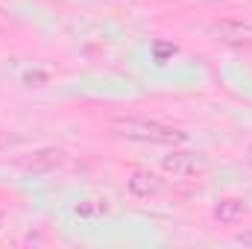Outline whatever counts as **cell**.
Masks as SVG:
<instances>
[{"label": "cell", "instance_id": "cell-1", "mask_svg": "<svg viewBox=\"0 0 252 249\" xmlns=\"http://www.w3.org/2000/svg\"><path fill=\"white\" fill-rule=\"evenodd\" d=\"M112 132L126 141H141V144H161V147H179L188 141V132L179 126L138 118V115H118L112 118Z\"/></svg>", "mask_w": 252, "mask_h": 249}, {"label": "cell", "instance_id": "cell-2", "mask_svg": "<svg viewBox=\"0 0 252 249\" xmlns=\"http://www.w3.org/2000/svg\"><path fill=\"white\" fill-rule=\"evenodd\" d=\"M161 170L170 176H205L208 173V158L202 153H190V150H173L167 156H161Z\"/></svg>", "mask_w": 252, "mask_h": 249}, {"label": "cell", "instance_id": "cell-3", "mask_svg": "<svg viewBox=\"0 0 252 249\" xmlns=\"http://www.w3.org/2000/svg\"><path fill=\"white\" fill-rule=\"evenodd\" d=\"M208 35L226 47H252V24L247 21H235V18L214 21L208 27Z\"/></svg>", "mask_w": 252, "mask_h": 249}, {"label": "cell", "instance_id": "cell-4", "mask_svg": "<svg viewBox=\"0 0 252 249\" xmlns=\"http://www.w3.org/2000/svg\"><path fill=\"white\" fill-rule=\"evenodd\" d=\"M15 164H18L24 173L41 176V173H50V170L62 167V164H64V153L59 150V147H38V150H32V153L21 156Z\"/></svg>", "mask_w": 252, "mask_h": 249}, {"label": "cell", "instance_id": "cell-5", "mask_svg": "<svg viewBox=\"0 0 252 249\" xmlns=\"http://www.w3.org/2000/svg\"><path fill=\"white\" fill-rule=\"evenodd\" d=\"M126 187H129V193H132V196H138V199H150V196H158V193L164 190L161 179H158L153 170H141V167L129 173Z\"/></svg>", "mask_w": 252, "mask_h": 249}, {"label": "cell", "instance_id": "cell-6", "mask_svg": "<svg viewBox=\"0 0 252 249\" xmlns=\"http://www.w3.org/2000/svg\"><path fill=\"white\" fill-rule=\"evenodd\" d=\"M247 202L244 199H235V196H229V199H217L214 202V208H211V217L220 223V226H235V223H241L244 217H247Z\"/></svg>", "mask_w": 252, "mask_h": 249}, {"label": "cell", "instance_id": "cell-7", "mask_svg": "<svg viewBox=\"0 0 252 249\" xmlns=\"http://www.w3.org/2000/svg\"><path fill=\"white\" fill-rule=\"evenodd\" d=\"M176 53H179V47H176L173 41H153V56H156V62L158 64L170 62Z\"/></svg>", "mask_w": 252, "mask_h": 249}, {"label": "cell", "instance_id": "cell-8", "mask_svg": "<svg viewBox=\"0 0 252 249\" xmlns=\"http://www.w3.org/2000/svg\"><path fill=\"white\" fill-rule=\"evenodd\" d=\"M47 79H50V76H47L44 70H38V67H35V70H27V73L21 76L24 88H44V85H47Z\"/></svg>", "mask_w": 252, "mask_h": 249}, {"label": "cell", "instance_id": "cell-9", "mask_svg": "<svg viewBox=\"0 0 252 249\" xmlns=\"http://www.w3.org/2000/svg\"><path fill=\"white\" fill-rule=\"evenodd\" d=\"M97 211H100V205H94L91 199H82V202L73 205V214H76V217H94Z\"/></svg>", "mask_w": 252, "mask_h": 249}, {"label": "cell", "instance_id": "cell-10", "mask_svg": "<svg viewBox=\"0 0 252 249\" xmlns=\"http://www.w3.org/2000/svg\"><path fill=\"white\" fill-rule=\"evenodd\" d=\"M235 244H241V247H252V232H244V235H235Z\"/></svg>", "mask_w": 252, "mask_h": 249}, {"label": "cell", "instance_id": "cell-11", "mask_svg": "<svg viewBox=\"0 0 252 249\" xmlns=\"http://www.w3.org/2000/svg\"><path fill=\"white\" fill-rule=\"evenodd\" d=\"M6 27H9V15L0 9V30H6Z\"/></svg>", "mask_w": 252, "mask_h": 249}, {"label": "cell", "instance_id": "cell-12", "mask_svg": "<svg viewBox=\"0 0 252 249\" xmlns=\"http://www.w3.org/2000/svg\"><path fill=\"white\" fill-rule=\"evenodd\" d=\"M247 164L252 167V147H250V153H247Z\"/></svg>", "mask_w": 252, "mask_h": 249}]
</instances>
